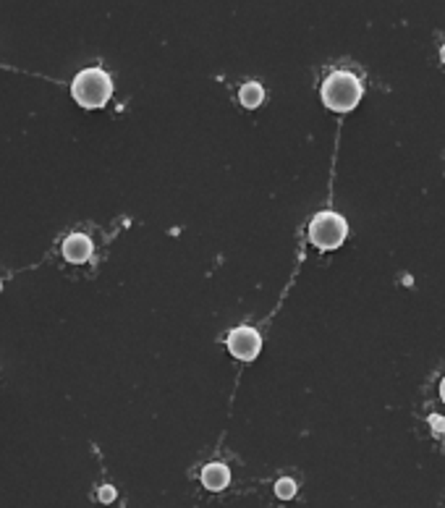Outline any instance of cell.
Returning <instances> with one entry per match:
<instances>
[{
  "label": "cell",
  "instance_id": "7c38bea8",
  "mask_svg": "<svg viewBox=\"0 0 445 508\" xmlns=\"http://www.w3.org/2000/svg\"><path fill=\"white\" fill-rule=\"evenodd\" d=\"M0 291H3V278H0Z\"/></svg>",
  "mask_w": 445,
  "mask_h": 508
},
{
  "label": "cell",
  "instance_id": "4fadbf2b",
  "mask_svg": "<svg viewBox=\"0 0 445 508\" xmlns=\"http://www.w3.org/2000/svg\"><path fill=\"white\" fill-rule=\"evenodd\" d=\"M443 63H445V47H443Z\"/></svg>",
  "mask_w": 445,
  "mask_h": 508
},
{
  "label": "cell",
  "instance_id": "7a4b0ae2",
  "mask_svg": "<svg viewBox=\"0 0 445 508\" xmlns=\"http://www.w3.org/2000/svg\"><path fill=\"white\" fill-rule=\"evenodd\" d=\"M361 100V81L348 71H335L325 79L322 84V103L335 110V113H346L354 110Z\"/></svg>",
  "mask_w": 445,
  "mask_h": 508
},
{
  "label": "cell",
  "instance_id": "8992f818",
  "mask_svg": "<svg viewBox=\"0 0 445 508\" xmlns=\"http://www.w3.org/2000/svg\"><path fill=\"white\" fill-rule=\"evenodd\" d=\"M228 482H231V472H228L225 463H209V466H205V472H202V485H205L207 490H222Z\"/></svg>",
  "mask_w": 445,
  "mask_h": 508
},
{
  "label": "cell",
  "instance_id": "6da1fadb",
  "mask_svg": "<svg viewBox=\"0 0 445 508\" xmlns=\"http://www.w3.org/2000/svg\"><path fill=\"white\" fill-rule=\"evenodd\" d=\"M110 94H113V79L105 74L103 68H97V66L79 71L74 76V81H71V97L84 110L105 107L107 100H110Z\"/></svg>",
  "mask_w": 445,
  "mask_h": 508
},
{
  "label": "cell",
  "instance_id": "9c48e42d",
  "mask_svg": "<svg viewBox=\"0 0 445 508\" xmlns=\"http://www.w3.org/2000/svg\"><path fill=\"white\" fill-rule=\"evenodd\" d=\"M113 498H116V490H113V487H103V490H100V500H103V503H110Z\"/></svg>",
  "mask_w": 445,
  "mask_h": 508
},
{
  "label": "cell",
  "instance_id": "8fae6325",
  "mask_svg": "<svg viewBox=\"0 0 445 508\" xmlns=\"http://www.w3.org/2000/svg\"><path fill=\"white\" fill-rule=\"evenodd\" d=\"M440 393H443V401H445V377H443V388H440Z\"/></svg>",
  "mask_w": 445,
  "mask_h": 508
},
{
  "label": "cell",
  "instance_id": "277c9868",
  "mask_svg": "<svg viewBox=\"0 0 445 508\" xmlns=\"http://www.w3.org/2000/svg\"><path fill=\"white\" fill-rule=\"evenodd\" d=\"M228 348H231V354L236 359H241V361H252V359L259 354V348H262V338H259V333L254 328L241 325V328H236L228 335Z\"/></svg>",
  "mask_w": 445,
  "mask_h": 508
},
{
  "label": "cell",
  "instance_id": "30bf717a",
  "mask_svg": "<svg viewBox=\"0 0 445 508\" xmlns=\"http://www.w3.org/2000/svg\"><path fill=\"white\" fill-rule=\"evenodd\" d=\"M432 427H435V430H445V419L432 417Z\"/></svg>",
  "mask_w": 445,
  "mask_h": 508
},
{
  "label": "cell",
  "instance_id": "3957f363",
  "mask_svg": "<svg viewBox=\"0 0 445 508\" xmlns=\"http://www.w3.org/2000/svg\"><path fill=\"white\" fill-rule=\"evenodd\" d=\"M348 233L346 220L338 212H320L309 223V239L320 249H338Z\"/></svg>",
  "mask_w": 445,
  "mask_h": 508
},
{
  "label": "cell",
  "instance_id": "5b68a950",
  "mask_svg": "<svg viewBox=\"0 0 445 508\" xmlns=\"http://www.w3.org/2000/svg\"><path fill=\"white\" fill-rule=\"evenodd\" d=\"M92 249H94V246H92V239L84 236V233H71V236H66L63 246H60L63 257H66L68 262H74V265L87 262L89 257H92Z\"/></svg>",
  "mask_w": 445,
  "mask_h": 508
},
{
  "label": "cell",
  "instance_id": "ba28073f",
  "mask_svg": "<svg viewBox=\"0 0 445 508\" xmlns=\"http://www.w3.org/2000/svg\"><path fill=\"white\" fill-rule=\"evenodd\" d=\"M275 495L278 498H283V500H288V498H294L296 495V482L288 477H283L275 482Z\"/></svg>",
  "mask_w": 445,
  "mask_h": 508
},
{
  "label": "cell",
  "instance_id": "52a82bcc",
  "mask_svg": "<svg viewBox=\"0 0 445 508\" xmlns=\"http://www.w3.org/2000/svg\"><path fill=\"white\" fill-rule=\"evenodd\" d=\"M238 97H241V105H244V107H252L254 110V107H259L265 92H262V87H259L257 81H249V84L241 87V94H238Z\"/></svg>",
  "mask_w": 445,
  "mask_h": 508
}]
</instances>
